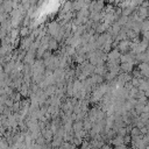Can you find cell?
Masks as SVG:
<instances>
[{
	"label": "cell",
	"instance_id": "obj_1",
	"mask_svg": "<svg viewBox=\"0 0 149 149\" xmlns=\"http://www.w3.org/2000/svg\"><path fill=\"white\" fill-rule=\"evenodd\" d=\"M14 64H15V62H14V61H9V62L5 63V64L3 65L4 72H5L6 74H9V73H11V72L14 70Z\"/></svg>",
	"mask_w": 149,
	"mask_h": 149
},
{
	"label": "cell",
	"instance_id": "obj_2",
	"mask_svg": "<svg viewBox=\"0 0 149 149\" xmlns=\"http://www.w3.org/2000/svg\"><path fill=\"white\" fill-rule=\"evenodd\" d=\"M57 48H58V42L55 39H52V37H50L49 41H48V50L52 51V50H56Z\"/></svg>",
	"mask_w": 149,
	"mask_h": 149
},
{
	"label": "cell",
	"instance_id": "obj_3",
	"mask_svg": "<svg viewBox=\"0 0 149 149\" xmlns=\"http://www.w3.org/2000/svg\"><path fill=\"white\" fill-rule=\"evenodd\" d=\"M82 129H83V121H74L72 123V132L73 133L79 132Z\"/></svg>",
	"mask_w": 149,
	"mask_h": 149
},
{
	"label": "cell",
	"instance_id": "obj_4",
	"mask_svg": "<svg viewBox=\"0 0 149 149\" xmlns=\"http://www.w3.org/2000/svg\"><path fill=\"white\" fill-rule=\"evenodd\" d=\"M29 34V29L28 27H22L19 29V36H22V37H27Z\"/></svg>",
	"mask_w": 149,
	"mask_h": 149
},
{
	"label": "cell",
	"instance_id": "obj_5",
	"mask_svg": "<svg viewBox=\"0 0 149 149\" xmlns=\"http://www.w3.org/2000/svg\"><path fill=\"white\" fill-rule=\"evenodd\" d=\"M130 142H132V138H130V135L123 136V144H125V146H128Z\"/></svg>",
	"mask_w": 149,
	"mask_h": 149
},
{
	"label": "cell",
	"instance_id": "obj_6",
	"mask_svg": "<svg viewBox=\"0 0 149 149\" xmlns=\"http://www.w3.org/2000/svg\"><path fill=\"white\" fill-rule=\"evenodd\" d=\"M100 149H112V147H111L109 144H107V143H105V144H104V146H103V147L100 148Z\"/></svg>",
	"mask_w": 149,
	"mask_h": 149
},
{
	"label": "cell",
	"instance_id": "obj_7",
	"mask_svg": "<svg viewBox=\"0 0 149 149\" xmlns=\"http://www.w3.org/2000/svg\"><path fill=\"white\" fill-rule=\"evenodd\" d=\"M0 47H1V42H0Z\"/></svg>",
	"mask_w": 149,
	"mask_h": 149
}]
</instances>
